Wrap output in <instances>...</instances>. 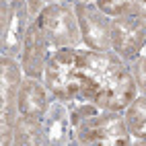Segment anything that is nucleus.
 I'll list each match as a JSON object with an SVG mask.
<instances>
[{
    "label": "nucleus",
    "instance_id": "3",
    "mask_svg": "<svg viewBox=\"0 0 146 146\" xmlns=\"http://www.w3.org/2000/svg\"><path fill=\"white\" fill-rule=\"evenodd\" d=\"M128 123H130V128L136 136L146 138V99H138L130 107Z\"/></svg>",
    "mask_w": 146,
    "mask_h": 146
},
{
    "label": "nucleus",
    "instance_id": "1",
    "mask_svg": "<svg viewBox=\"0 0 146 146\" xmlns=\"http://www.w3.org/2000/svg\"><path fill=\"white\" fill-rule=\"evenodd\" d=\"M47 82L66 99H89L101 107L130 105L134 84L115 58L97 52L64 50L47 64Z\"/></svg>",
    "mask_w": 146,
    "mask_h": 146
},
{
    "label": "nucleus",
    "instance_id": "2",
    "mask_svg": "<svg viewBox=\"0 0 146 146\" xmlns=\"http://www.w3.org/2000/svg\"><path fill=\"white\" fill-rule=\"evenodd\" d=\"M109 134L113 144H125L128 138L123 136V125L117 117H99V119H91V123L82 128L80 132V140L82 142H93V144H105V136Z\"/></svg>",
    "mask_w": 146,
    "mask_h": 146
},
{
    "label": "nucleus",
    "instance_id": "4",
    "mask_svg": "<svg viewBox=\"0 0 146 146\" xmlns=\"http://www.w3.org/2000/svg\"><path fill=\"white\" fill-rule=\"evenodd\" d=\"M138 4H144V0H101V6L105 8V11L113 13V15L130 13Z\"/></svg>",
    "mask_w": 146,
    "mask_h": 146
}]
</instances>
